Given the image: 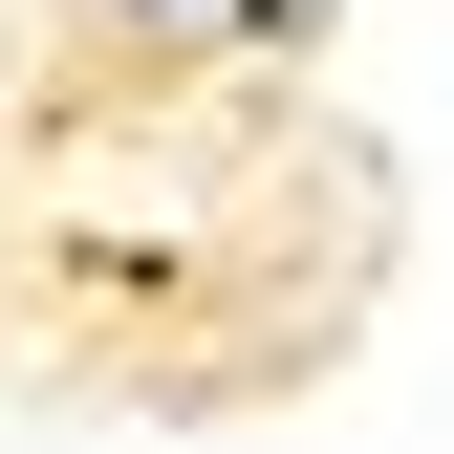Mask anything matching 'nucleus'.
<instances>
[{"label": "nucleus", "mask_w": 454, "mask_h": 454, "mask_svg": "<svg viewBox=\"0 0 454 454\" xmlns=\"http://www.w3.org/2000/svg\"><path fill=\"white\" fill-rule=\"evenodd\" d=\"M239 22H260V43H303V22H325V0H239Z\"/></svg>", "instance_id": "1"}, {"label": "nucleus", "mask_w": 454, "mask_h": 454, "mask_svg": "<svg viewBox=\"0 0 454 454\" xmlns=\"http://www.w3.org/2000/svg\"><path fill=\"white\" fill-rule=\"evenodd\" d=\"M130 22H174V0H130Z\"/></svg>", "instance_id": "2"}]
</instances>
